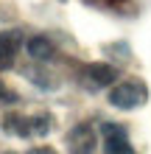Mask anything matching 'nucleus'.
<instances>
[{
  "label": "nucleus",
  "instance_id": "obj_5",
  "mask_svg": "<svg viewBox=\"0 0 151 154\" xmlns=\"http://www.w3.org/2000/svg\"><path fill=\"white\" fill-rule=\"evenodd\" d=\"M20 51H23V34L20 31H3L0 34V70H11Z\"/></svg>",
  "mask_w": 151,
  "mask_h": 154
},
{
  "label": "nucleus",
  "instance_id": "obj_9",
  "mask_svg": "<svg viewBox=\"0 0 151 154\" xmlns=\"http://www.w3.org/2000/svg\"><path fill=\"white\" fill-rule=\"evenodd\" d=\"M25 154H56L50 146H37V149H31V151H25Z\"/></svg>",
  "mask_w": 151,
  "mask_h": 154
},
{
  "label": "nucleus",
  "instance_id": "obj_3",
  "mask_svg": "<svg viewBox=\"0 0 151 154\" xmlns=\"http://www.w3.org/2000/svg\"><path fill=\"white\" fill-rule=\"evenodd\" d=\"M95 146H98V137H95L92 123H78L70 129L67 134V149L70 154H95Z\"/></svg>",
  "mask_w": 151,
  "mask_h": 154
},
{
  "label": "nucleus",
  "instance_id": "obj_1",
  "mask_svg": "<svg viewBox=\"0 0 151 154\" xmlns=\"http://www.w3.org/2000/svg\"><path fill=\"white\" fill-rule=\"evenodd\" d=\"M148 101V87L140 79H129L120 81L109 90V104L118 106V109H137Z\"/></svg>",
  "mask_w": 151,
  "mask_h": 154
},
{
  "label": "nucleus",
  "instance_id": "obj_6",
  "mask_svg": "<svg viewBox=\"0 0 151 154\" xmlns=\"http://www.w3.org/2000/svg\"><path fill=\"white\" fill-rule=\"evenodd\" d=\"M28 53L34 59H48L53 53V42L45 37V34H39V37H31L28 39Z\"/></svg>",
  "mask_w": 151,
  "mask_h": 154
},
{
  "label": "nucleus",
  "instance_id": "obj_2",
  "mask_svg": "<svg viewBox=\"0 0 151 154\" xmlns=\"http://www.w3.org/2000/svg\"><path fill=\"white\" fill-rule=\"evenodd\" d=\"M115 79H118V70L112 65H104V62H92L81 70V84H84V90H92V93L115 84Z\"/></svg>",
  "mask_w": 151,
  "mask_h": 154
},
{
  "label": "nucleus",
  "instance_id": "obj_7",
  "mask_svg": "<svg viewBox=\"0 0 151 154\" xmlns=\"http://www.w3.org/2000/svg\"><path fill=\"white\" fill-rule=\"evenodd\" d=\"M6 126H8V132L17 134V137H31V118H23V115H8L6 118Z\"/></svg>",
  "mask_w": 151,
  "mask_h": 154
},
{
  "label": "nucleus",
  "instance_id": "obj_8",
  "mask_svg": "<svg viewBox=\"0 0 151 154\" xmlns=\"http://www.w3.org/2000/svg\"><path fill=\"white\" fill-rule=\"evenodd\" d=\"M31 132L37 134V137H45L50 132V118L48 115H34L31 118Z\"/></svg>",
  "mask_w": 151,
  "mask_h": 154
},
{
  "label": "nucleus",
  "instance_id": "obj_10",
  "mask_svg": "<svg viewBox=\"0 0 151 154\" xmlns=\"http://www.w3.org/2000/svg\"><path fill=\"white\" fill-rule=\"evenodd\" d=\"M3 98H6V101H14V95H11V93H6L3 84H0V101H3Z\"/></svg>",
  "mask_w": 151,
  "mask_h": 154
},
{
  "label": "nucleus",
  "instance_id": "obj_4",
  "mask_svg": "<svg viewBox=\"0 0 151 154\" xmlns=\"http://www.w3.org/2000/svg\"><path fill=\"white\" fill-rule=\"evenodd\" d=\"M104 154H137L129 143V134L118 123L104 126Z\"/></svg>",
  "mask_w": 151,
  "mask_h": 154
}]
</instances>
